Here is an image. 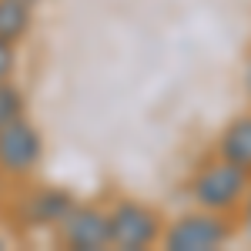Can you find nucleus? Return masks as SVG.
I'll list each match as a JSON object with an SVG mask.
<instances>
[{
  "instance_id": "nucleus-1",
  "label": "nucleus",
  "mask_w": 251,
  "mask_h": 251,
  "mask_svg": "<svg viewBox=\"0 0 251 251\" xmlns=\"http://www.w3.org/2000/svg\"><path fill=\"white\" fill-rule=\"evenodd\" d=\"M245 188H248V171L238 168L234 161H221L194 181V198L208 211H225L245 194Z\"/></svg>"
},
{
  "instance_id": "nucleus-2",
  "label": "nucleus",
  "mask_w": 251,
  "mask_h": 251,
  "mask_svg": "<svg viewBox=\"0 0 251 251\" xmlns=\"http://www.w3.org/2000/svg\"><path fill=\"white\" fill-rule=\"evenodd\" d=\"M60 241L74 251H100L111 245V214L97 208H71L60 218Z\"/></svg>"
},
{
  "instance_id": "nucleus-3",
  "label": "nucleus",
  "mask_w": 251,
  "mask_h": 251,
  "mask_svg": "<svg viewBox=\"0 0 251 251\" xmlns=\"http://www.w3.org/2000/svg\"><path fill=\"white\" fill-rule=\"evenodd\" d=\"M37 161H40V134L24 117L0 127V171L27 174Z\"/></svg>"
},
{
  "instance_id": "nucleus-4",
  "label": "nucleus",
  "mask_w": 251,
  "mask_h": 251,
  "mask_svg": "<svg viewBox=\"0 0 251 251\" xmlns=\"http://www.w3.org/2000/svg\"><path fill=\"white\" fill-rule=\"evenodd\" d=\"M157 234V214L148 211L144 204H117L111 214V245L124 251H141L154 241Z\"/></svg>"
},
{
  "instance_id": "nucleus-5",
  "label": "nucleus",
  "mask_w": 251,
  "mask_h": 251,
  "mask_svg": "<svg viewBox=\"0 0 251 251\" xmlns=\"http://www.w3.org/2000/svg\"><path fill=\"white\" fill-rule=\"evenodd\" d=\"M225 238H228V228L214 214H188L168 231L164 245L171 251H211L221 248Z\"/></svg>"
},
{
  "instance_id": "nucleus-6",
  "label": "nucleus",
  "mask_w": 251,
  "mask_h": 251,
  "mask_svg": "<svg viewBox=\"0 0 251 251\" xmlns=\"http://www.w3.org/2000/svg\"><path fill=\"white\" fill-rule=\"evenodd\" d=\"M221 157L234 161L245 171H251V117L234 121L231 127L225 131V137H221Z\"/></svg>"
},
{
  "instance_id": "nucleus-7",
  "label": "nucleus",
  "mask_w": 251,
  "mask_h": 251,
  "mask_svg": "<svg viewBox=\"0 0 251 251\" xmlns=\"http://www.w3.org/2000/svg\"><path fill=\"white\" fill-rule=\"evenodd\" d=\"M30 27V3L27 0H0V40L17 44Z\"/></svg>"
},
{
  "instance_id": "nucleus-8",
  "label": "nucleus",
  "mask_w": 251,
  "mask_h": 251,
  "mask_svg": "<svg viewBox=\"0 0 251 251\" xmlns=\"http://www.w3.org/2000/svg\"><path fill=\"white\" fill-rule=\"evenodd\" d=\"M17 117H24V97L7 80H0V127L10 124V121H17Z\"/></svg>"
},
{
  "instance_id": "nucleus-9",
  "label": "nucleus",
  "mask_w": 251,
  "mask_h": 251,
  "mask_svg": "<svg viewBox=\"0 0 251 251\" xmlns=\"http://www.w3.org/2000/svg\"><path fill=\"white\" fill-rule=\"evenodd\" d=\"M67 211H71V204L60 194H40L37 198V221H60Z\"/></svg>"
},
{
  "instance_id": "nucleus-10",
  "label": "nucleus",
  "mask_w": 251,
  "mask_h": 251,
  "mask_svg": "<svg viewBox=\"0 0 251 251\" xmlns=\"http://www.w3.org/2000/svg\"><path fill=\"white\" fill-rule=\"evenodd\" d=\"M10 71H14V44L0 40V80L10 77Z\"/></svg>"
},
{
  "instance_id": "nucleus-11",
  "label": "nucleus",
  "mask_w": 251,
  "mask_h": 251,
  "mask_svg": "<svg viewBox=\"0 0 251 251\" xmlns=\"http://www.w3.org/2000/svg\"><path fill=\"white\" fill-rule=\"evenodd\" d=\"M0 248H3V241H0Z\"/></svg>"
}]
</instances>
